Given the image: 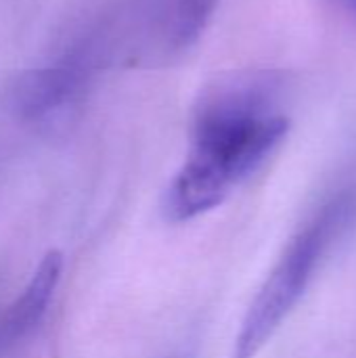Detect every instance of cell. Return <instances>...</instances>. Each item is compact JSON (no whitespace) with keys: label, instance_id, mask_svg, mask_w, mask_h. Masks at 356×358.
I'll return each mask as SVG.
<instances>
[{"label":"cell","instance_id":"1","mask_svg":"<svg viewBox=\"0 0 356 358\" xmlns=\"http://www.w3.org/2000/svg\"><path fill=\"white\" fill-rule=\"evenodd\" d=\"M277 73L254 71L222 82L199 105L185 164L164 195L168 222H189L218 208L281 145L290 117Z\"/></svg>","mask_w":356,"mask_h":358},{"label":"cell","instance_id":"2","mask_svg":"<svg viewBox=\"0 0 356 358\" xmlns=\"http://www.w3.org/2000/svg\"><path fill=\"white\" fill-rule=\"evenodd\" d=\"M355 220L356 185H348L334 193L283 250L241 321L233 358H254L269 344L306 294L329 250Z\"/></svg>","mask_w":356,"mask_h":358},{"label":"cell","instance_id":"4","mask_svg":"<svg viewBox=\"0 0 356 358\" xmlns=\"http://www.w3.org/2000/svg\"><path fill=\"white\" fill-rule=\"evenodd\" d=\"M80 73L73 65L52 67L44 71H34L29 80L23 82L17 103L25 117H48L61 109L76 94Z\"/></svg>","mask_w":356,"mask_h":358},{"label":"cell","instance_id":"6","mask_svg":"<svg viewBox=\"0 0 356 358\" xmlns=\"http://www.w3.org/2000/svg\"><path fill=\"white\" fill-rule=\"evenodd\" d=\"M344 8H348L353 15H356V0H338Z\"/></svg>","mask_w":356,"mask_h":358},{"label":"cell","instance_id":"7","mask_svg":"<svg viewBox=\"0 0 356 358\" xmlns=\"http://www.w3.org/2000/svg\"><path fill=\"white\" fill-rule=\"evenodd\" d=\"M0 355H2V352H0Z\"/></svg>","mask_w":356,"mask_h":358},{"label":"cell","instance_id":"5","mask_svg":"<svg viewBox=\"0 0 356 358\" xmlns=\"http://www.w3.org/2000/svg\"><path fill=\"white\" fill-rule=\"evenodd\" d=\"M220 0H170L168 38L176 48L193 46L208 27Z\"/></svg>","mask_w":356,"mask_h":358},{"label":"cell","instance_id":"3","mask_svg":"<svg viewBox=\"0 0 356 358\" xmlns=\"http://www.w3.org/2000/svg\"><path fill=\"white\" fill-rule=\"evenodd\" d=\"M63 266L65 260L59 250L46 252L38 262L23 292L0 315V352H6L23 342L42 323L61 283Z\"/></svg>","mask_w":356,"mask_h":358}]
</instances>
